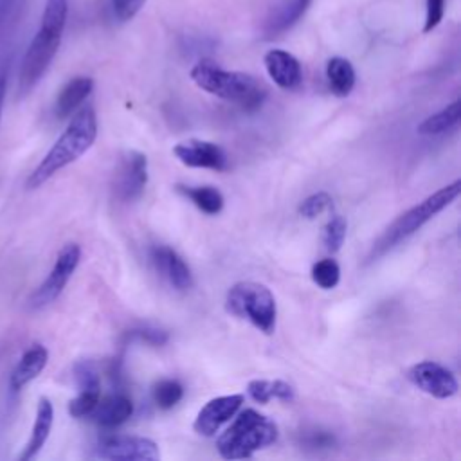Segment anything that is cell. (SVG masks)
Returning a JSON list of instances; mask_svg holds the SVG:
<instances>
[{
	"label": "cell",
	"mask_w": 461,
	"mask_h": 461,
	"mask_svg": "<svg viewBox=\"0 0 461 461\" xmlns=\"http://www.w3.org/2000/svg\"><path fill=\"white\" fill-rule=\"evenodd\" d=\"M149 263L160 277H164L175 290H189L193 286V274L184 258L167 245H153L149 249Z\"/></svg>",
	"instance_id": "14"
},
{
	"label": "cell",
	"mask_w": 461,
	"mask_h": 461,
	"mask_svg": "<svg viewBox=\"0 0 461 461\" xmlns=\"http://www.w3.org/2000/svg\"><path fill=\"white\" fill-rule=\"evenodd\" d=\"M461 191V182L454 180L452 184L438 189L436 193L429 194L425 200L400 214L384 232L382 236L373 243L367 261H376L389 250H393L396 245L405 241L409 236H412L416 230H420L427 221H430L436 214H439L445 207H448Z\"/></svg>",
	"instance_id": "4"
},
{
	"label": "cell",
	"mask_w": 461,
	"mask_h": 461,
	"mask_svg": "<svg viewBox=\"0 0 461 461\" xmlns=\"http://www.w3.org/2000/svg\"><path fill=\"white\" fill-rule=\"evenodd\" d=\"M229 313L250 321L259 331L270 335L276 328V299L270 288L254 281H241L229 288L225 297Z\"/></svg>",
	"instance_id": "6"
},
{
	"label": "cell",
	"mask_w": 461,
	"mask_h": 461,
	"mask_svg": "<svg viewBox=\"0 0 461 461\" xmlns=\"http://www.w3.org/2000/svg\"><path fill=\"white\" fill-rule=\"evenodd\" d=\"M346 230H348V221L344 216L340 214H333L328 223L322 229V243L324 249L330 252H337L346 238Z\"/></svg>",
	"instance_id": "26"
},
{
	"label": "cell",
	"mask_w": 461,
	"mask_h": 461,
	"mask_svg": "<svg viewBox=\"0 0 461 461\" xmlns=\"http://www.w3.org/2000/svg\"><path fill=\"white\" fill-rule=\"evenodd\" d=\"M76 378L79 393L68 403V412L74 418H88L101 398L99 375L92 364H81L76 367Z\"/></svg>",
	"instance_id": "16"
},
{
	"label": "cell",
	"mask_w": 461,
	"mask_h": 461,
	"mask_svg": "<svg viewBox=\"0 0 461 461\" xmlns=\"http://www.w3.org/2000/svg\"><path fill=\"white\" fill-rule=\"evenodd\" d=\"M5 90H7V65H0V121H2V108L5 101Z\"/></svg>",
	"instance_id": "33"
},
{
	"label": "cell",
	"mask_w": 461,
	"mask_h": 461,
	"mask_svg": "<svg viewBox=\"0 0 461 461\" xmlns=\"http://www.w3.org/2000/svg\"><path fill=\"white\" fill-rule=\"evenodd\" d=\"M146 2L148 0H112L113 16L121 23L131 22L140 13V9L146 5Z\"/></svg>",
	"instance_id": "28"
},
{
	"label": "cell",
	"mask_w": 461,
	"mask_h": 461,
	"mask_svg": "<svg viewBox=\"0 0 461 461\" xmlns=\"http://www.w3.org/2000/svg\"><path fill=\"white\" fill-rule=\"evenodd\" d=\"M176 191L205 214H218L223 209V194L212 185H176Z\"/></svg>",
	"instance_id": "22"
},
{
	"label": "cell",
	"mask_w": 461,
	"mask_h": 461,
	"mask_svg": "<svg viewBox=\"0 0 461 461\" xmlns=\"http://www.w3.org/2000/svg\"><path fill=\"white\" fill-rule=\"evenodd\" d=\"M407 378L412 385H416L420 391L439 398L447 400L457 393V380L450 369L445 366L432 362V360H423L414 364L407 371Z\"/></svg>",
	"instance_id": "9"
},
{
	"label": "cell",
	"mask_w": 461,
	"mask_h": 461,
	"mask_svg": "<svg viewBox=\"0 0 461 461\" xmlns=\"http://www.w3.org/2000/svg\"><path fill=\"white\" fill-rule=\"evenodd\" d=\"M268 77L283 90H297L303 83V68L299 59L285 49H270L265 58Z\"/></svg>",
	"instance_id": "15"
},
{
	"label": "cell",
	"mask_w": 461,
	"mask_h": 461,
	"mask_svg": "<svg viewBox=\"0 0 461 461\" xmlns=\"http://www.w3.org/2000/svg\"><path fill=\"white\" fill-rule=\"evenodd\" d=\"M459 115H461L459 99H456L450 104H447L445 108H441L439 112L429 115L418 126V133H421V135H439V133H445V131H448V130L457 126Z\"/></svg>",
	"instance_id": "23"
},
{
	"label": "cell",
	"mask_w": 461,
	"mask_h": 461,
	"mask_svg": "<svg viewBox=\"0 0 461 461\" xmlns=\"http://www.w3.org/2000/svg\"><path fill=\"white\" fill-rule=\"evenodd\" d=\"M331 205H333V198H331L328 193L321 191V193H313V194H310L308 198H304V200L301 202V205H299L297 211H299V214H301L303 218L313 220V218H317L319 214L330 211Z\"/></svg>",
	"instance_id": "27"
},
{
	"label": "cell",
	"mask_w": 461,
	"mask_h": 461,
	"mask_svg": "<svg viewBox=\"0 0 461 461\" xmlns=\"http://www.w3.org/2000/svg\"><path fill=\"white\" fill-rule=\"evenodd\" d=\"M95 456L112 461H157L158 447L149 438L140 436H108L95 447Z\"/></svg>",
	"instance_id": "8"
},
{
	"label": "cell",
	"mask_w": 461,
	"mask_h": 461,
	"mask_svg": "<svg viewBox=\"0 0 461 461\" xmlns=\"http://www.w3.org/2000/svg\"><path fill=\"white\" fill-rule=\"evenodd\" d=\"M68 0H45L40 29L32 36L20 67L18 90L20 95L29 94L50 67L67 23Z\"/></svg>",
	"instance_id": "2"
},
{
	"label": "cell",
	"mask_w": 461,
	"mask_h": 461,
	"mask_svg": "<svg viewBox=\"0 0 461 461\" xmlns=\"http://www.w3.org/2000/svg\"><path fill=\"white\" fill-rule=\"evenodd\" d=\"M97 137V115L92 106L77 108L58 140L25 180L27 189H38L58 171L85 155Z\"/></svg>",
	"instance_id": "1"
},
{
	"label": "cell",
	"mask_w": 461,
	"mask_h": 461,
	"mask_svg": "<svg viewBox=\"0 0 461 461\" xmlns=\"http://www.w3.org/2000/svg\"><path fill=\"white\" fill-rule=\"evenodd\" d=\"M193 83L203 92L240 104L245 110H256L267 97L261 81L247 72L225 70L212 59H200L189 72Z\"/></svg>",
	"instance_id": "3"
},
{
	"label": "cell",
	"mask_w": 461,
	"mask_h": 461,
	"mask_svg": "<svg viewBox=\"0 0 461 461\" xmlns=\"http://www.w3.org/2000/svg\"><path fill=\"white\" fill-rule=\"evenodd\" d=\"M79 259H81V247L77 243L63 245V249L56 256V261H54L49 276L29 297V308L41 310V308L49 306L50 303H54L65 290L72 274L76 272Z\"/></svg>",
	"instance_id": "7"
},
{
	"label": "cell",
	"mask_w": 461,
	"mask_h": 461,
	"mask_svg": "<svg viewBox=\"0 0 461 461\" xmlns=\"http://www.w3.org/2000/svg\"><path fill=\"white\" fill-rule=\"evenodd\" d=\"M131 414H133V402L122 393H113L104 398H99L97 405L94 407L88 418L103 429H115L124 421H128Z\"/></svg>",
	"instance_id": "17"
},
{
	"label": "cell",
	"mask_w": 461,
	"mask_h": 461,
	"mask_svg": "<svg viewBox=\"0 0 461 461\" xmlns=\"http://www.w3.org/2000/svg\"><path fill=\"white\" fill-rule=\"evenodd\" d=\"M247 393L249 396L256 402V403H268L274 398V382L272 380H250L247 385Z\"/></svg>",
	"instance_id": "30"
},
{
	"label": "cell",
	"mask_w": 461,
	"mask_h": 461,
	"mask_svg": "<svg viewBox=\"0 0 461 461\" xmlns=\"http://www.w3.org/2000/svg\"><path fill=\"white\" fill-rule=\"evenodd\" d=\"M445 16V0H425V22L423 32H432Z\"/></svg>",
	"instance_id": "29"
},
{
	"label": "cell",
	"mask_w": 461,
	"mask_h": 461,
	"mask_svg": "<svg viewBox=\"0 0 461 461\" xmlns=\"http://www.w3.org/2000/svg\"><path fill=\"white\" fill-rule=\"evenodd\" d=\"M47 360H49V351L43 344L36 342L29 346L11 373V378H9L11 389L20 391L27 384H31L34 378H38L40 373L45 369Z\"/></svg>",
	"instance_id": "19"
},
{
	"label": "cell",
	"mask_w": 461,
	"mask_h": 461,
	"mask_svg": "<svg viewBox=\"0 0 461 461\" xmlns=\"http://www.w3.org/2000/svg\"><path fill=\"white\" fill-rule=\"evenodd\" d=\"M175 157L187 167H203L212 171H223L229 166V158L225 151L209 140L200 139H189L184 142H178L173 148Z\"/></svg>",
	"instance_id": "13"
},
{
	"label": "cell",
	"mask_w": 461,
	"mask_h": 461,
	"mask_svg": "<svg viewBox=\"0 0 461 461\" xmlns=\"http://www.w3.org/2000/svg\"><path fill=\"white\" fill-rule=\"evenodd\" d=\"M301 443L306 447V448H330L333 447L335 443V438L333 434L326 432V430H310V432H304L301 436Z\"/></svg>",
	"instance_id": "31"
},
{
	"label": "cell",
	"mask_w": 461,
	"mask_h": 461,
	"mask_svg": "<svg viewBox=\"0 0 461 461\" xmlns=\"http://www.w3.org/2000/svg\"><path fill=\"white\" fill-rule=\"evenodd\" d=\"M312 0H276L259 27V34L263 40H274L281 34L288 32L310 9Z\"/></svg>",
	"instance_id": "12"
},
{
	"label": "cell",
	"mask_w": 461,
	"mask_h": 461,
	"mask_svg": "<svg viewBox=\"0 0 461 461\" xmlns=\"http://www.w3.org/2000/svg\"><path fill=\"white\" fill-rule=\"evenodd\" d=\"M245 396L241 393L216 396L209 400L196 414L193 429L203 438H212L216 432L232 420V416L241 409Z\"/></svg>",
	"instance_id": "10"
},
{
	"label": "cell",
	"mask_w": 461,
	"mask_h": 461,
	"mask_svg": "<svg viewBox=\"0 0 461 461\" xmlns=\"http://www.w3.org/2000/svg\"><path fill=\"white\" fill-rule=\"evenodd\" d=\"M277 436V425L270 418L256 409H243L232 416L230 425L218 436L216 450L225 459H245L274 445Z\"/></svg>",
	"instance_id": "5"
},
{
	"label": "cell",
	"mask_w": 461,
	"mask_h": 461,
	"mask_svg": "<svg viewBox=\"0 0 461 461\" xmlns=\"http://www.w3.org/2000/svg\"><path fill=\"white\" fill-rule=\"evenodd\" d=\"M52 423H54L52 402L49 398L41 396L38 400L36 416H34V423H32V430H31L29 441L25 443L23 450L18 456L20 461H29V459H32V457H36L40 454V450L43 448V445L47 443V439L50 436Z\"/></svg>",
	"instance_id": "18"
},
{
	"label": "cell",
	"mask_w": 461,
	"mask_h": 461,
	"mask_svg": "<svg viewBox=\"0 0 461 461\" xmlns=\"http://www.w3.org/2000/svg\"><path fill=\"white\" fill-rule=\"evenodd\" d=\"M94 90V79L88 76H77L72 77L58 94L54 112L59 119L70 117L81 104L83 101L92 94Z\"/></svg>",
	"instance_id": "20"
},
{
	"label": "cell",
	"mask_w": 461,
	"mask_h": 461,
	"mask_svg": "<svg viewBox=\"0 0 461 461\" xmlns=\"http://www.w3.org/2000/svg\"><path fill=\"white\" fill-rule=\"evenodd\" d=\"M148 184V158L139 151L124 153L117 176H115V194L122 202H133L140 198Z\"/></svg>",
	"instance_id": "11"
},
{
	"label": "cell",
	"mask_w": 461,
	"mask_h": 461,
	"mask_svg": "<svg viewBox=\"0 0 461 461\" xmlns=\"http://www.w3.org/2000/svg\"><path fill=\"white\" fill-rule=\"evenodd\" d=\"M133 335L139 340H144V342L153 344V346H162V344L167 342V333L162 331V330H155V328H140V330H135Z\"/></svg>",
	"instance_id": "32"
},
{
	"label": "cell",
	"mask_w": 461,
	"mask_h": 461,
	"mask_svg": "<svg viewBox=\"0 0 461 461\" xmlns=\"http://www.w3.org/2000/svg\"><path fill=\"white\" fill-rule=\"evenodd\" d=\"M312 279L322 290L335 288L339 285V279H340V267H339V263L335 259H331V258H324V259L317 261L312 267Z\"/></svg>",
	"instance_id": "25"
},
{
	"label": "cell",
	"mask_w": 461,
	"mask_h": 461,
	"mask_svg": "<svg viewBox=\"0 0 461 461\" xmlns=\"http://www.w3.org/2000/svg\"><path fill=\"white\" fill-rule=\"evenodd\" d=\"M184 396V387L175 378H162L151 389V398L155 405L162 411L173 409Z\"/></svg>",
	"instance_id": "24"
},
{
	"label": "cell",
	"mask_w": 461,
	"mask_h": 461,
	"mask_svg": "<svg viewBox=\"0 0 461 461\" xmlns=\"http://www.w3.org/2000/svg\"><path fill=\"white\" fill-rule=\"evenodd\" d=\"M326 79H328V86L333 95L346 97L351 94V90L355 86L357 74H355V68L349 59L333 56L326 63Z\"/></svg>",
	"instance_id": "21"
}]
</instances>
